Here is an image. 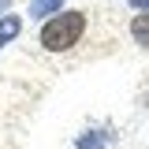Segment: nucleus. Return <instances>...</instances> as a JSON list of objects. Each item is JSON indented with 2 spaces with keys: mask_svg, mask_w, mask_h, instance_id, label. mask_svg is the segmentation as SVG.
Instances as JSON below:
<instances>
[{
  "mask_svg": "<svg viewBox=\"0 0 149 149\" xmlns=\"http://www.w3.org/2000/svg\"><path fill=\"white\" fill-rule=\"evenodd\" d=\"M63 11V0H30V19H52Z\"/></svg>",
  "mask_w": 149,
  "mask_h": 149,
  "instance_id": "nucleus-4",
  "label": "nucleus"
},
{
  "mask_svg": "<svg viewBox=\"0 0 149 149\" xmlns=\"http://www.w3.org/2000/svg\"><path fill=\"white\" fill-rule=\"evenodd\" d=\"M130 37H134V45L149 49V11H138L130 19Z\"/></svg>",
  "mask_w": 149,
  "mask_h": 149,
  "instance_id": "nucleus-3",
  "label": "nucleus"
},
{
  "mask_svg": "<svg viewBox=\"0 0 149 149\" xmlns=\"http://www.w3.org/2000/svg\"><path fill=\"white\" fill-rule=\"evenodd\" d=\"M8 8H11V0H0V19L8 15Z\"/></svg>",
  "mask_w": 149,
  "mask_h": 149,
  "instance_id": "nucleus-7",
  "label": "nucleus"
},
{
  "mask_svg": "<svg viewBox=\"0 0 149 149\" xmlns=\"http://www.w3.org/2000/svg\"><path fill=\"white\" fill-rule=\"evenodd\" d=\"M19 34H22V19L8 11V15L0 19V49H4V45H11V41H15Z\"/></svg>",
  "mask_w": 149,
  "mask_h": 149,
  "instance_id": "nucleus-2",
  "label": "nucleus"
},
{
  "mask_svg": "<svg viewBox=\"0 0 149 149\" xmlns=\"http://www.w3.org/2000/svg\"><path fill=\"white\" fill-rule=\"evenodd\" d=\"M101 146H104V138H97L93 130H86V134L78 138V149H101Z\"/></svg>",
  "mask_w": 149,
  "mask_h": 149,
  "instance_id": "nucleus-5",
  "label": "nucleus"
},
{
  "mask_svg": "<svg viewBox=\"0 0 149 149\" xmlns=\"http://www.w3.org/2000/svg\"><path fill=\"white\" fill-rule=\"evenodd\" d=\"M82 34H86V11H60V15L45 19L37 41L45 52H67L82 41Z\"/></svg>",
  "mask_w": 149,
  "mask_h": 149,
  "instance_id": "nucleus-1",
  "label": "nucleus"
},
{
  "mask_svg": "<svg viewBox=\"0 0 149 149\" xmlns=\"http://www.w3.org/2000/svg\"><path fill=\"white\" fill-rule=\"evenodd\" d=\"M130 8L134 11H149V0H130Z\"/></svg>",
  "mask_w": 149,
  "mask_h": 149,
  "instance_id": "nucleus-6",
  "label": "nucleus"
}]
</instances>
